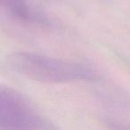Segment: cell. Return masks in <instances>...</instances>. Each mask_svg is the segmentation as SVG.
I'll list each match as a JSON object with an SVG mask.
<instances>
[{
    "mask_svg": "<svg viewBox=\"0 0 130 130\" xmlns=\"http://www.w3.org/2000/svg\"><path fill=\"white\" fill-rule=\"evenodd\" d=\"M6 62L18 74L42 83H71L96 78V73L83 64L34 53H13L7 56Z\"/></svg>",
    "mask_w": 130,
    "mask_h": 130,
    "instance_id": "obj_1",
    "label": "cell"
},
{
    "mask_svg": "<svg viewBox=\"0 0 130 130\" xmlns=\"http://www.w3.org/2000/svg\"><path fill=\"white\" fill-rule=\"evenodd\" d=\"M50 126L30 103L12 88L0 87V128L45 129Z\"/></svg>",
    "mask_w": 130,
    "mask_h": 130,
    "instance_id": "obj_2",
    "label": "cell"
},
{
    "mask_svg": "<svg viewBox=\"0 0 130 130\" xmlns=\"http://www.w3.org/2000/svg\"><path fill=\"white\" fill-rule=\"evenodd\" d=\"M10 8L15 16L22 20H29L31 18L29 7L23 0H13L10 4Z\"/></svg>",
    "mask_w": 130,
    "mask_h": 130,
    "instance_id": "obj_3",
    "label": "cell"
}]
</instances>
